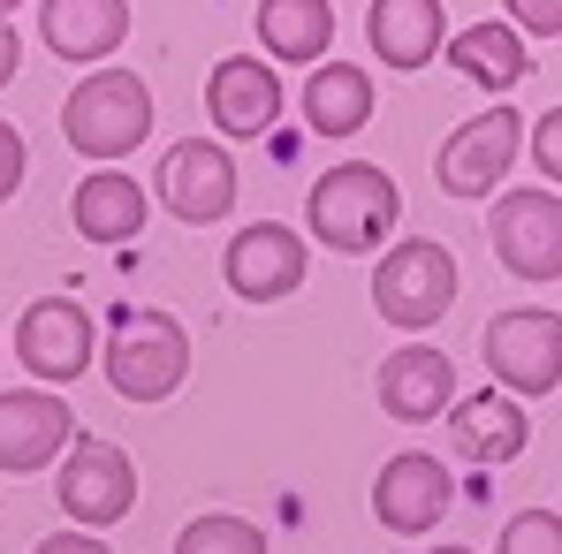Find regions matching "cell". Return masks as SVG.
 <instances>
[{
    "mask_svg": "<svg viewBox=\"0 0 562 554\" xmlns=\"http://www.w3.org/2000/svg\"><path fill=\"white\" fill-rule=\"evenodd\" d=\"M304 221H312V244H327V251H342V259H366V251H380V244L395 236L403 190H395V176H380L373 160H335V168L312 183Z\"/></svg>",
    "mask_w": 562,
    "mask_h": 554,
    "instance_id": "cell-1",
    "label": "cell"
},
{
    "mask_svg": "<svg viewBox=\"0 0 562 554\" xmlns=\"http://www.w3.org/2000/svg\"><path fill=\"white\" fill-rule=\"evenodd\" d=\"M61 137L77 160H130L153 137V92L130 69H92L69 106H61Z\"/></svg>",
    "mask_w": 562,
    "mask_h": 554,
    "instance_id": "cell-2",
    "label": "cell"
},
{
    "mask_svg": "<svg viewBox=\"0 0 562 554\" xmlns=\"http://www.w3.org/2000/svg\"><path fill=\"white\" fill-rule=\"evenodd\" d=\"M106 387L122 403H168L190 380V335L176 312H114V342H106Z\"/></svg>",
    "mask_w": 562,
    "mask_h": 554,
    "instance_id": "cell-3",
    "label": "cell"
},
{
    "mask_svg": "<svg viewBox=\"0 0 562 554\" xmlns=\"http://www.w3.org/2000/svg\"><path fill=\"white\" fill-rule=\"evenodd\" d=\"M457 304V251L434 236H403L387 244L373 267V312L395 335H426L441 312Z\"/></svg>",
    "mask_w": 562,
    "mask_h": 554,
    "instance_id": "cell-4",
    "label": "cell"
},
{
    "mask_svg": "<svg viewBox=\"0 0 562 554\" xmlns=\"http://www.w3.org/2000/svg\"><path fill=\"white\" fill-rule=\"evenodd\" d=\"M479 358H486V387L502 395H555L562 380V312L548 304H509L486 319L479 335Z\"/></svg>",
    "mask_w": 562,
    "mask_h": 554,
    "instance_id": "cell-5",
    "label": "cell"
},
{
    "mask_svg": "<svg viewBox=\"0 0 562 554\" xmlns=\"http://www.w3.org/2000/svg\"><path fill=\"white\" fill-rule=\"evenodd\" d=\"M517 160H525V114L509 99H494L464 129H449V145L434 152V183L449 197H502V176Z\"/></svg>",
    "mask_w": 562,
    "mask_h": 554,
    "instance_id": "cell-6",
    "label": "cell"
},
{
    "mask_svg": "<svg viewBox=\"0 0 562 554\" xmlns=\"http://www.w3.org/2000/svg\"><path fill=\"white\" fill-rule=\"evenodd\" d=\"M486 244L517 281H562V190L548 183L502 190L494 221H486Z\"/></svg>",
    "mask_w": 562,
    "mask_h": 554,
    "instance_id": "cell-7",
    "label": "cell"
},
{
    "mask_svg": "<svg viewBox=\"0 0 562 554\" xmlns=\"http://www.w3.org/2000/svg\"><path fill=\"white\" fill-rule=\"evenodd\" d=\"M137 501V463L130 449L99 441V433H77L69 441V463H61V517L69 524H122Z\"/></svg>",
    "mask_w": 562,
    "mask_h": 554,
    "instance_id": "cell-8",
    "label": "cell"
},
{
    "mask_svg": "<svg viewBox=\"0 0 562 554\" xmlns=\"http://www.w3.org/2000/svg\"><path fill=\"white\" fill-rule=\"evenodd\" d=\"M92 350H99V327L92 312L77 304V296H38V304H23V319H15V358L31 380H77V372H92Z\"/></svg>",
    "mask_w": 562,
    "mask_h": 554,
    "instance_id": "cell-9",
    "label": "cell"
},
{
    "mask_svg": "<svg viewBox=\"0 0 562 554\" xmlns=\"http://www.w3.org/2000/svg\"><path fill=\"white\" fill-rule=\"evenodd\" d=\"M449 501H457V478H449V463H434L426 449L387 456L380 478H373V517L387 524V532H403V540L434 532V524L449 517Z\"/></svg>",
    "mask_w": 562,
    "mask_h": 554,
    "instance_id": "cell-10",
    "label": "cell"
},
{
    "mask_svg": "<svg viewBox=\"0 0 562 554\" xmlns=\"http://www.w3.org/2000/svg\"><path fill=\"white\" fill-rule=\"evenodd\" d=\"M221 274H228V289H236L244 304H281V296L304 281V228H289V221H251V228H236Z\"/></svg>",
    "mask_w": 562,
    "mask_h": 554,
    "instance_id": "cell-11",
    "label": "cell"
},
{
    "mask_svg": "<svg viewBox=\"0 0 562 554\" xmlns=\"http://www.w3.org/2000/svg\"><path fill=\"white\" fill-rule=\"evenodd\" d=\"M160 197H168V213H176L183 228L228 221V205H236V160H228L213 137H183V145H168V160H160Z\"/></svg>",
    "mask_w": 562,
    "mask_h": 554,
    "instance_id": "cell-12",
    "label": "cell"
},
{
    "mask_svg": "<svg viewBox=\"0 0 562 554\" xmlns=\"http://www.w3.org/2000/svg\"><path fill=\"white\" fill-rule=\"evenodd\" d=\"M69 441H77L69 403H54L46 387H0V471H8V478L46 471Z\"/></svg>",
    "mask_w": 562,
    "mask_h": 554,
    "instance_id": "cell-13",
    "label": "cell"
},
{
    "mask_svg": "<svg viewBox=\"0 0 562 554\" xmlns=\"http://www.w3.org/2000/svg\"><path fill=\"white\" fill-rule=\"evenodd\" d=\"M380 410L403 418V426L449 418L457 410V365H449V350H434V342L387 350V365H380Z\"/></svg>",
    "mask_w": 562,
    "mask_h": 554,
    "instance_id": "cell-14",
    "label": "cell"
},
{
    "mask_svg": "<svg viewBox=\"0 0 562 554\" xmlns=\"http://www.w3.org/2000/svg\"><path fill=\"white\" fill-rule=\"evenodd\" d=\"M205 114L221 122V137H267L281 114V77L274 61H251V54H228L213 77H205Z\"/></svg>",
    "mask_w": 562,
    "mask_h": 554,
    "instance_id": "cell-15",
    "label": "cell"
},
{
    "mask_svg": "<svg viewBox=\"0 0 562 554\" xmlns=\"http://www.w3.org/2000/svg\"><path fill=\"white\" fill-rule=\"evenodd\" d=\"M449 441H457V456H464V463H517V456H525V441H532V418H525L517 395L479 387V395H457V410H449Z\"/></svg>",
    "mask_w": 562,
    "mask_h": 554,
    "instance_id": "cell-16",
    "label": "cell"
},
{
    "mask_svg": "<svg viewBox=\"0 0 562 554\" xmlns=\"http://www.w3.org/2000/svg\"><path fill=\"white\" fill-rule=\"evenodd\" d=\"M366 38H373V54L387 69H426L449 46V8L441 0H373Z\"/></svg>",
    "mask_w": 562,
    "mask_h": 554,
    "instance_id": "cell-17",
    "label": "cell"
},
{
    "mask_svg": "<svg viewBox=\"0 0 562 554\" xmlns=\"http://www.w3.org/2000/svg\"><path fill=\"white\" fill-rule=\"evenodd\" d=\"M38 38L61 61H106L130 38V0H38Z\"/></svg>",
    "mask_w": 562,
    "mask_h": 554,
    "instance_id": "cell-18",
    "label": "cell"
},
{
    "mask_svg": "<svg viewBox=\"0 0 562 554\" xmlns=\"http://www.w3.org/2000/svg\"><path fill=\"white\" fill-rule=\"evenodd\" d=\"M373 77H366V69H358V61H319V69H312V77H304V99H296V106H304V129H312V137H335V145H342V137H358V129H366V122H373Z\"/></svg>",
    "mask_w": 562,
    "mask_h": 554,
    "instance_id": "cell-19",
    "label": "cell"
},
{
    "mask_svg": "<svg viewBox=\"0 0 562 554\" xmlns=\"http://www.w3.org/2000/svg\"><path fill=\"white\" fill-rule=\"evenodd\" d=\"M441 54H449V69H464L471 84H479V92H494V99L517 92V84L532 77L525 38H517L509 23H494V15H486V23H471V31H449V46H441Z\"/></svg>",
    "mask_w": 562,
    "mask_h": 554,
    "instance_id": "cell-20",
    "label": "cell"
},
{
    "mask_svg": "<svg viewBox=\"0 0 562 554\" xmlns=\"http://www.w3.org/2000/svg\"><path fill=\"white\" fill-rule=\"evenodd\" d=\"M69 221H77V236L85 244H137V228H145V190L130 183L122 168H92L77 197H69Z\"/></svg>",
    "mask_w": 562,
    "mask_h": 554,
    "instance_id": "cell-21",
    "label": "cell"
},
{
    "mask_svg": "<svg viewBox=\"0 0 562 554\" xmlns=\"http://www.w3.org/2000/svg\"><path fill=\"white\" fill-rule=\"evenodd\" d=\"M259 46L274 61L319 69V54L335 46V0H259Z\"/></svg>",
    "mask_w": 562,
    "mask_h": 554,
    "instance_id": "cell-22",
    "label": "cell"
},
{
    "mask_svg": "<svg viewBox=\"0 0 562 554\" xmlns=\"http://www.w3.org/2000/svg\"><path fill=\"white\" fill-rule=\"evenodd\" d=\"M176 554H267V532L236 509H213V517H190L176 532Z\"/></svg>",
    "mask_w": 562,
    "mask_h": 554,
    "instance_id": "cell-23",
    "label": "cell"
},
{
    "mask_svg": "<svg viewBox=\"0 0 562 554\" xmlns=\"http://www.w3.org/2000/svg\"><path fill=\"white\" fill-rule=\"evenodd\" d=\"M494 554H562V517L555 509H517V517L502 524Z\"/></svg>",
    "mask_w": 562,
    "mask_h": 554,
    "instance_id": "cell-24",
    "label": "cell"
},
{
    "mask_svg": "<svg viewBox=\"0 0 562 554\" xmlns=\"http://www.w3.org/2000/svg\"><path fill=\"white\" fill-rule=\"evenodd\" d=\"M540 176H548V190H562V106H548L540 122H532V152H525Z\"/></svg>",
    "mask_w": 562,
    "mask_h": 554,
    "instance_id": "cell-25",
    "label": "cell"
},
{
    "mask_svg": "<svg viewBox=\"0 0 562 554\" xmlns=\"http://www.w3.org/2000/svg\"><path fill=\"white\" fill-rule=\"evenodd\" d=\"M509 31L525 38H562V0H509Z\"/></svg>",
    "mask_w": 562,
    "mask_h": 554,
    "instance_id": "cell-26",
    "label": "cell"
},
{
    "mask_svg": "<svg viewBox=\"0 0 562 554\" xmlns=\"http://www.w3.org/2000/svg\"><path fill=\"white\" fill-rule=\"evenodd\" d=\"M23 168H31V152H23V137H15V129L0 122V205H8V197L23 190Z\"/></svg>",
    "mask_w": 562,
    "mask_h": 554,
    "instance_id": "cell-27",
    "label": "cell"
},
{
    "mask_svg": "<svg viewBox=\"0 0 562 554\" xmlns=\"http://www.w3.org/2000/svg\"><path fill=\"white\" fill-rule=\"evenodd\" d=\"M31 554H114L99 532H54V540H38Z\"/></svg>",
    "mask_w": 562,
    "mask_h": 554,
    "instance_id": "cell-28",
    "label": "cell"
},
{
    "mask_svg": "<svg viewBox=\"0 0 562 554\" xmlns=\"http://www.w3.org/2000/svg\"><path fill=\"white\" fill-rule=\"evenodd\" d=\"M23 69V38H15V23H0V84Z\"/></svg>",
    "mask_w": 562,
    "mask_h": 554,
    "instance_id": "cell-29",
    "label": "cell"
},
{
    "mask_svg": "<svg viewBox=\"0 0 562 554\" xmlns=\"http://www.w3.org/2000/svg\"><path fill=\"white\" fill-rule=\"evenodd\" d=\"M426 554H479V547H457V540H441V547H426Z\"/></svg>",
    "mask_w": 562,
    "mask_h": 554,
    "instance_id": "cell-30",
    "label": "cell"
},
{
    "mask_svg": "<svg viewBox=\"0 0 562 554\" xmlns=\"http://www.w3.org/2000/svg\"><path fill=\"white\" fill-rule=\"evenodd\" d=\"M15 8H23V0H0V23H15Z\"/></svg>",
    "mask_w": 562,
    "mask_h": 554,
    "instance_id": "cell-31",
    "label": "cell"
}]
</instances>
